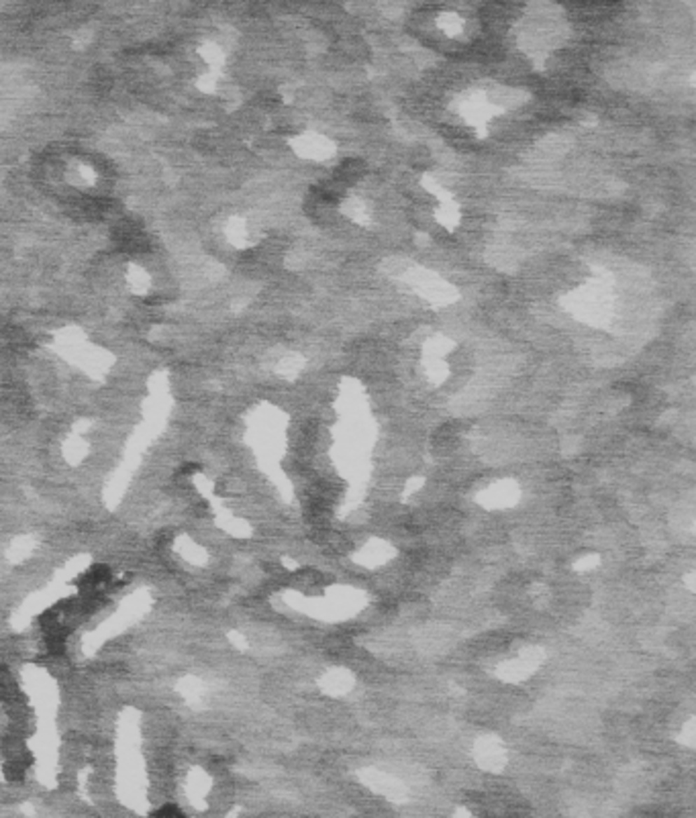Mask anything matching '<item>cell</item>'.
Returning <instances> with one entry per match:
<instances>
[{
    "instance_id": "6da1fadb",
    "label": "cell",
    "mask_w": 696,
    "mask_h": 818,
    "mask_svg": "<svg viewBox=\"0 0 696 818\" xmlns=\"http://www.w3.org/2000/svg\"><path fill=\"white\" fill-rule=\"evenodd\" d=\"M127 280H129V288H131L135 294H139V296H144L145 292L149 290V286H151L149 274L145 272L144 268H139V265H131Z\"/></svg>"
},
{
    "instance_id": "7a4b0ae2",
    "label": "cell",
    "mask_w": 696,
    "mask_h": 818,
    "mask_svg": "<svg viewBox=\"0 0 696 818\" xmlns=\"http://www.w3.org/2000/svg\"><path fill=\"white\" fill-rule=\"evenodd\" d=\"M72 178L76 180V182L84 184V186H92V184L97 182V172H95L90 165L80 164V165H76V172H74Z\"/></svg>"
},
{
    "instance_id": "3957f363",
    "label": "cell",
    "mask_w": 696,
    "mask_h": 818,
    "mask_svg": "<svg viewBox=\"0 0 696 818\" xmlns=\"http://www.w3.org/2000/svg\"><path fill=\"white\" fill-rule=\"evenodd\" d=\"M202 57L209 62V64H215V62H221V51H218V47L215 46H204L202 47Z\"/></svg>"
}]
</instances>
